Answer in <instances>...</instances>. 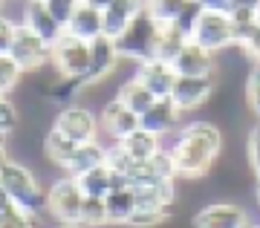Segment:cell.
Instances as JSON below:
<instances>
[{"label": "cell", "instance_id": "cell-18", "mask_svg": "<svg viewBox=\"0 0 260 228\" xmlns=\"http://www.w3.org/2000/svg\"><path fill=\"white\" fill-rule=\"evenodd\" d=\"M87 92V84H84L81 75H58L47 84V101L52 107H67V104H75L81 101V95Z\"/></svg>", "mask_w": 260, "mask_h": 228}, {"label": "cell", "instance_id": "cell-17", "mask_svg": "<svg viewBox=\"0 0 260 228\" xmlns=\"http://www.w3.org/2000/svg\"><path fill=\"white\" fill-rule=\"evenodd\" d=\"M75 147H78V142H73L70 136H64L61 130H55L52 124H49V130L44 133V145H41L44 162H47L52 171H67V165H70V159H73Z\"/></svg>", "mask_w": 260, "mask_h": 228}, {"label": "cell", "instance_id": "cell-25", "mask_svg": "<svg viewBox=\"0 0 260 228\" xmlns=\"http://www.w3.org/2000/svg\"><path fill=\"white\" fill-rule=\"evenodd\" d=\"M78 185H81V193L84 197H95V200H104L113 188V168L107 162L104 165H95L90 171H84L81 176H75Z\"/></svg>", "mask_w": 260, "mask_h": 228}, {"label": "cell", "instance_id": "cell-2", "mask_svg": "<svg viewBox=\"0 0 260 228\" xmlns=\"http://www.w3.org/2000/svg\"><path fill=\"white\" fill-rule=\"evenodd\" d=\"M0 191L35 217H41L47 208V182L26 162H20L15 156H9L0 165Z\"/></svg>", "mask_w": 260, "mask_h": 228}, {"label": "cell", "instance_id": "cell-7", "mask_svg": "<svg viewBox=\"0 0 260 228\" xmlns=\"http://www.w3.org/2000/svg\"><path fill=\"white\" fill-rule=\"evenodd\" d=\"M191 41L205 49H211L214 55L225 52L234 46V23L229 12H208L203 9L200 18L194 23V32H191Z\"/></svg>", "mask_w": 260, "mask_h": 228}, {"label": "cell", "instance_id": "cell-23", "mask_svg": "<svg viewBox=\"0 0 260 228\" xmlns=\"http://www.w3.org/2000/svg\"><path fill=\"white\" fill-rule=\"evenodd\" d=\"M119 142L136 162H148V159H153V156L162 150V136H156V133H150V130H145V127H136L133 133H127V136L119 139Z\"/></svg>", "mask_w": 260, "mask_h": 228}, {"label": "cell", "instance_id": "cell-13", "mask_svg": "<svg viewBox=\"0 0 260 228\" xmlns=\"http://www.w3.org/2000/svg\"><path fill=\"white\" fill-rule=\"evenodd\" d=\"M139 119H142V127L145 130L156 133V136H168V133H174V130L182 127L185 113L171 101V95H162V99H156L145 113H142Z\"/></svg>", "mask_w": 260, "mask_h": 228}, {"label": "cell", "instance_id": "cell-21", "mask_svg": "<svg viewBox=\"0 0 260 228\" xmlns=\"http://www.w3.org/2000/svg\"><path fill=\"white\" fill-rule=\"evenodd\" d=\"M116 99H121L124 101V107L133 110L136 116H142V113L156 101V95H153V92H150L136 75H130V78H121L119 81V87H116Z\"/></svg>", "mask_w": 260, "mask_h": 228}, {"label": "cell", "instance_id": "cell-44", "mask_svg": "<svg viewBox=\"0 0 260 228\" xmlns=\"http://www.w3.org/2000/svg\"><path fill=\"white\" fill-rule=\"evenodd\" d=\"M6 3H9V0H0V12H3V6H6Z\"/></svg>", "mask_w": 260, "mask_h": 228}, {"label": "cell", "instance_id": "cell-27", "mask_svg": "<svg viewBox=\"0 0 260 228\" xmlns=\"http://www.w3.org/2000/svg\"><path fill=\"white\" fill-rule=\"evenodd\" d=\"M26 73L20 70V64L9 52H0V95H12L23 84Z\"/></svg>", "mask_w": 260, "mask_h": 228}, {"label": "cell", "instance_id": "cell-40", "mask_svg": "<svg viewBox=\"0 0 260 228\" xmlns=\"http://www.w3.org/2000/svg\"><path fill=\"white\" fill-rule=\"evenodd\" d=\"M84 3H90V6H95V9H107V6H110V3H113V0H84Z\"/></svg>", "mask_w": 260, "mask_h": 228}, {"label": "cell", "instance_id": "cell-45", "mask_svg": "<svg viewBox=\"0 0 260 228\" xmlns=\"http://www.w3.org/2000/svg\"><path fill=\"white\" fill-rule=\"evenodd\" d=\"M257 23H260V18H257Z\"/></svg>", "mask_w": 260, "mask_h": 228}, {"label": "cell", "instance_id": "cell-41", "mask_svg": "<svg viewBox=\"0 0 260 228\" xmlns=\"http://www.w3.org/2000/svg\"><path fill=\"white\" fill-rule=\"evenodd\" d=\"M49 228H84L81 222H52Z\"/></svg>", "mask_w": 260, "mask_h": 228}, {"label": "cell", "instance_id": "cell-1", "mask_svg": "<svg viewBox=\"0 0 260 228\" xmlns=\"http://www.w3.org/2000/svg\"><path fill=\"white\" fill-rule=\"evenodd\" d=\"M162 147L174 156L177 179H203L214 171L217 159L225 150V136L214 121L191 119L182 121V127L162 136Z\"/></svg>", "mask_w": 260, "mask_h": 228}, {"label": "cell", "instance_id": "cell-30", "mask_svg": "<svg viewBox=\"0 0 260 228\" xmlns=\"http://www.w3.org/2000/svg\"><path fill=\"white\" fill-rule=\"evenodd\" d=\"M20 121H23L20 107L9 99V95H0V136L9 139L12 133L20 127Z\"/></svg>", "mask_w": 260, "mask_h": 228}, {"label": "cell", "instance_id": "cell-34", "mask_svg": "<svg viewBox=\"0 0 260 228\" xmlns=\"http://www.w3.org/2000/svg\"><path fill=\"white\" fill-rule=\"evenodd\" d=\"M44 3H47V9L52 12V18H55L67 32V23H70V18L75 15V9H78L81 0H44Z\"/></svg>", "mask_w": 260, "mask_h": 228}, {"label": "cell", "instance_id": "cell-19", "mask_svg": "<svg viewBox=\"0 0 260 228\" xmlns=\"http://www.w3.org/2000/svg\"><path fill=\"white\" fill-rule=\"evenodd\" d=\"M136 205V188H113L104 197V211H107V225H127Z\"/></svg>", "mask_w": 260, "mask_h": 228}, {"label": "cell", "instance_id": "cell-5", "mask_svg": "<svg viewBox=\"0 0 260 228\" xmlns=\"http://www.w3.org/2000/svg\"><path fill=\"white\" fill-rule=\"evenodd\" d=\"M52 127L61 130L64 136H70L73 142H95L102 139V121H99V110L87 107L81 101L58 107L52 116Z\"/></svg>", "mask_w": 260, "mask_h": 228}, {"label": "cell", "instance_id": "cell-26", "mask_svg": "<svg viewBox=\"0 0 260 228\" xmlns=\"http://www.w3.org/2000/svg\"><path fill=\"white\" fill-rule=\"evenodd\" d=\"M38 222H41V217L23 211L18 202H12L0 191V228H38Z\"/></svg>", "mask_w": 260, "mask_h": 228}, {"label": "cell", "instance_id": "cell-9", "mask_svg": "<svg viewBox=\"0 0 260 228\" xmlns=\"http://www.w3.org/2000/svg\"><path fill=\"white\" fill-rule=\"evenodd\" d=\"M249 211L240 202L232 200H214L197 208L191 217V228H246L249 222Z\"/></svg>", "mask_w": 260, "mask_h": 228}, {"label": "cell", "instance_id": "cell-43", "mask_svg": "<svg viewBox=\"0 0 260 228\" xmlns=\"http://www.w3.org/2000/svg\"><path fill=\"white\" fill-rule=\"evenodd\" d=\"M246 228H260V222H251V219H249V222H246Z\"/></svg>", "mask_w": 260, "mask_h": 228}, {"label": "cell", "instance_id": "cell-35", "mask_svg": "<svg viewBox=\"0 0 260 228\" xmlns=\"http://www.w3.org/2000/svg\"><path fill=\"white\" fill-rule=\"evenodd\" d=\"M200 12H203V6H200L197 0H188V6L182 9V15H179L174 23H177V26L182 29L188 38H191V32H194V23H197V18H200Z\"/></svg>", "mask_w": 260, "mask_h": 228}, {"label": "cell", "instance_id": "cell-39", "mask_svg": "<svg viewBox=\"0 0 260 228\" xmlns=\"http://www.w3.org/2000/svg\"><path fill=\"white\" fill-rule=\"evenodd\" d=\"M6 159H9V139L0 136V165L6 162Z\"/></svg>", "mask_w": 260, "mask_h": 228}, {"label": "cell", "instance_id": "cell-12", "mask_svg": "<svg viewBox=\"0 0 260 228\" xmlns=\"http://www.w3.org/2000/svg\"><path fill=\"white\" fill-rule=\"evenodd\" d=\"M99 121H102V133L110 142H119V139H124L127 133H133L136 127H142V119L133 113V110L124 107V101L121 99H107L99 107Z\"/></svg>", "mask_w": 260, "mask_h": 228}, {"label": "cell", "instance_id": "cell-29", "mask_svg": "<svg viewBox=\"0 0 260 228\" xmlns=\"http://www.w3.org/2000/svg\"><path fill=\"white\" fill-rule=\"evenodd\" d=\"M243 99H246V107L254 119L260 121V61H254L246 75V84H243Z\"/></svg>", "mask_w": 260, "mask_h": 228}, {"label": "cell", "instance_id": "cell-15", "mask_svg": "<svg viewBox=\"0 0 260 228\" xmlns=\"http://www.w3.org/2000/svg\"><path fill=\"white\" fill-rule=\"evenodd\" d=\"M133 75H136V78H139V81L145 84L156 99L171 95L174 81H177V70H174V64L159 61V58H148V61L136 64V73H133Z\"/></svg>", "mask_w": 260, "mask_h": 228}, {"label": "cell", "instance_id": "cell-24", "mask_svg": "<svg viewBox=\"0 0 260 228\" xmlns=\"http://www.w3.org/2000/svg\"><path fill=\"white\" fill-rule=\"evenodd\" d=\"M188 41H191V38H188L177 23H162L159 38H156V52H153V58L174 64V61H177V55L182 52V46H185Z\"/></svg>", "mask_w": 260, "mask_h": 228}, {"label": "cell", "instance_id": "cell-32", "mask_svg": "<svg viewBox=\"0 0 260 228\" xmlns=\"http://www.w3.org/2000/svg\"><path fill=\"white\" fill-rule=\"evenodd\" d=\"M174 217L171 211H153V208H136L133 217L127 219L124 228H162L168 219Z\"/></svg>", "mask_w": 260, "mask_h": 228}, {"label": "cell", "instance_id": "cell-36", "mask_svg": "<svg viewBox=\"0 0 260 228\" xmlns=\"http://www.w3.org/2000/svg\"><path fill=\"white\" fill-rule=\"evenodd\" d=\"M15 26H18V20L12 15H6V12H0V52H9L12 38H15Z\"/></svg>", "mask_w": 260, "mask_h": 228}, {"label": "cell", "instance_id": "cell-6", "mask_svg": "<svg viewBox=\"0 0 260 228\" xmlns=\"http://www.w3.org/2000/svg\"><path fill=\"white\" fill-rule=\"evenodd\" d=\"M9 55L20 64V70L26 75L44 73L47 67H52V44H47L44 38H38L29 26H23L18 20L15 26V38H12Z\"/></svg>", "mask_w": 260, "mask_h": 228}, {"label": "cell", "instance_id": "cell-31", "mask_svg": "<svg viewBox=\"0 0 260 228\" xmlns=\"http://www.w3.org/2000/svg\"><path fill=\"white\" fill-rule=\"evenodd\" d=\"M84 228H104L107 225V211H104V200H95V197H84L81 205V219H78Z\"/></svg>", "mask_w": 260, "mask_h": 228}, {"label": "cell", "instance_id": "cell-42", "mask_svg": "<svg viewBox=\"0 0 260 228\" xmlns=\"http://www.w3.org/2000/svg\"><path fill=\"white\" fill-rule=\"evenodd\" d=\"M254 197H257V205H260V179H254Z\"/></svg>", "mask_w": 260, "mask_h": 228}, {"label": "cell", "instance_id": "cell-33", "mask_svg": "<svg viewBox=\"0 0 260 228\" xmlns=\"http://www.w3.org/2000/svg\"><path fill=\"white\" fill-rule=\"evenodd\" d=\"M246 162H249L254 179H260V121L251 127L249 139H246Z\"/></svg>", "mask_w": 260, "mask_h": 228}, {"label": "cell", "instance_id": "cell-8", "mask_svg": "<svg viewBox=\"0 0 260 228\" xmlns=\"http://www.w3.org/2000/svg\"><path fill=\"white\" fill-rule=\"evenodd\" d=\"M217 92V73L208 75H177L174 90H171V101L177 104L182 113H194V110L205 107Z\"/></svg>", "mask_w": 260, "mask_h": 228}, {"label": "cell", "instance_id": "cell-10", "mask_svg": "<svg viewBox=\"0 0 260 228\" xmlns=\"http://www.w3.org/2000/svg\"><path fill=\"white\" fill-rule=\"evenodd\" d=\"M87 67H90V41H81V38L64 32L52 44V73L84 78Z\"/></svg>", "mask_w": 260, "mask_h": 228}, {"label": "cell", "instance_id": "cell-37", "mask_svg": "<svg viewBox=\"0 0 260 228\" xmlns=\"http://www.w3.org/2000/svg\"><path fill=\"white\" fill-rule=\"evenodd\" d=\"M243 52L249 55L251 61H260V23L254 26V32L246 38V44H243Z\"/></svg>", "mask_w": 260, "mask_h": 228}, {"label": "cell", "instance_id": "cell-11", "mask_svg": "<svg viewBox=\"0 0 260 228\" xmlns=\"http://www.w3.org/2000/svg\"><path fill=\"white\" fill-rule=\"evenodd\" d=\"M121 64V55L116 41L107 35H99L95 41H90V67L84 73V84L87 87H99L107 78H113V73L119 70Z\"/></svg>", "mask_w": 260, "mask_h": 228}, {"label": "cell", "instance_id": "cell-3", "mask_svg": "<svg viewBox=\"0 0 260 228\" xmlns=\"http://www.w3.org/2000/svg\"><path fill=\"white\" fill-rule=\"evenodd\" d=\"M159 29H162V23H159L156 18H150L148 9H142L139 15L127 23V29L116 38V46H119L121 61L142 64V61L153 58V52H156Z\"/></svg>", "mask_w": 260, "mask_h": 228}, {"label": "cell", "instance_id": "cell-28", "mask_svg": "<svg viewBox=\"0 0 260 228\" xmlns=\"http://www.w3.org/2000/svg\"><path fill=\"white\" fill-rule=\"evenodd\" d=\"M188 6V0H145V9L150 12V18H156L159 23H174Z\"/></svg>", "mask_w": 260, "mask_h": 228}, {"label": "cell", "instance_id": "cell-16", "mask_svg": "<svg viewBox=\"0 0 260 228\" xmlns=\"http://www.w3.org/2000/svg\"><path fill=\"white\" fill-rule=\"evenodd\" d=\"M174 70L177 75H208V73H217V55L205 46L188 41L182 46V52L177 55L174 61Z\"/></svg>", "mask_w": 260, "mask_h": 228}, {"label": "cell", "instance_id": "cell-38", "mask_svg": "<svg viewBox=\"0 0 260 228\" xmlns=\"http://www.w3.org/2000/svg\"><path fill=\"white\" fill-rule=\"evenodd\" d=\"M197 3L208 12H232L234 6V0H197Z\"/></svg>", "mask_w": 260, "mask_h": 228}, {"label": "cell", "instance_id": "cell-4", "mask_svg": "<svg viewBox=\"0 0 260 228\" xmlns=\"http://www.w3.org/2000/svg\"><path fill=\"white\" fill-rule=\"evenodd\" d=\"M81 205H84V193L73 174L61 171L47 182V208H44V214L49 217V222H78Z\"/></svg>", "mask_w": 260, "mask_h": 228}, {"label": "cell", "instance_id": "cell-22", "mask_svg": "<svg viewBox=\"0 0 260 228\" xmlns=\"http://www.w3.org/2000/svg\"><path fill=\"white\" fill-rule=\"evenodd\" d=\"M104 162H107V145H104L102 139H95V142H81V145L75 147V153H73V159H70L64 174L81 176L84 171H90V168L104 165Z\"/></svg>", "mask_w": 260, "mask_h": 228}, {"label": "cell", "instance_id": "cell-20", "mask_svg": "<svg viewBox=\"0 0 260 228\" xmlns=\"http://www.w3.org/2000/svg\"><path fill=\"white\" fill-rule=\"evenodd\" d=\"M67 32L75 38H81V41H95V38L102 35V9H95V6H90V3L81 0L75 15L67 23Z\"/></svg>", "mask_w": 260, "mask_h": 228}, {"label": "cell", "instance_id": "cell-14", "mask_svg": "<svg viewBox=\"0 0 260 228\" xmlns=\"http://www.w3.org/2000/svg\"><path fill=\"white\" fill-rule=\"evenodd\" d=\"M18 20L23 23V26L32 29L38 38H44L47 44H55L58 38L64 35V26L52 18V12L47 9V3H44V0H23Z\"/></svg>", "mask_w": 260, "mask_h": 228}]
</instances>
